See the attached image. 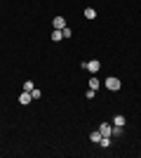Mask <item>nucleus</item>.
Instances as JSON below:
<instances>
[{"label": "nucleus", "mask_w": 141, "mask_h": 158, "mask_svg": "<svg viewBox=\"0 0 141 158\" xmlns=\"http://www.w3.org/2000/svg\"><path fill=\"white\" fill-rule=\"evenodd\" d=\"M52 40H54V43H59V40H64V33H61L59 28H54V31H52Z\"/></svg>", "instance_id": "8"}, {"label": "nucleus", "mask_w": 141, "mask_h": 158, "mask_svg": "<svg viewBox=\"0 0 141 158\" xmlns=\"http://www.w3.org/2000/svg\"><path fill=\"white\" fill-rule=\"evenodd\" d=\"M31 102H33V94L24 90V92L19 94V104H24V106H26V104H31Z\"/></svg>", "instance_id": "4"}, {"label": "nucleus", "mask_w": 141, "mask_h": 158, "mask_svg": "<svg viewBox=\"0 0 141 158\" xmlns=\"http://www.w3.org/2000/svg\"><path fill=\"white\" fill-rule=\"evenodd\" d=\"M52 26H54V28H59V31H61V28H66V19H64V17H54Z\"/></svg>", "instance_id": "5"}, {"label": "nucleus", "mask_w": 141, "mask_h": 158, "mask_svg": "<svg viewBox=\"0 0 141 158\" xmlns=\"http://www.w3.org/2000/svg\"><path fill=\"white\" fill-rule=\"evenodd\" d=\"M125 123H127V120H125V116H115V118H113V125H120V127H125Z\"/></svg>", "instance_id": "10"}, {"label": "nucleus", "mask_w": 141, "mask_h": 158, "mask_svg": "<svg viewBox=\"0 0 141 158\" xmlns=\"http://www.w3.org/2000/svg\"><path fill=\"white\" fill-rule=\"evenodd\" d=\"M89 139H92L94 144H99V142H101V132L99 130H96V132H89Z\"/></svg>", "instance_id": "9"}, {"label": "nucleus", "mask_w": 141, "mask_h": 158, "mask_svg": "<svg viewBox=\"0 0 141 158\" xmlns=\"http://www.w3.org/2000/svg\"><path fill=\"white\" fill-rule=\"evenodd\" d=\"M85 97H87V99H94V97H96V90H92V87H89V90H87V94H85Z\"/></svg>", "instance_id": "15"}, {"label": "nucleus", "mask_w": 141, "mask_h": 158, "mask_svg": "<svg viewBox=\"0 0 141 158\" xmlns=\"http://www.w3.org/2000/svg\"><path fill=\"white\" fill-rule=\"evenodd\" d=\"M89 87H92V90H99V87H101V80L96 78V76H89Z\"/></svg>", "instance_id": "6"}, {"label": "nucleus", "mask_w": 141, "mask_h": 158, "mask_svg": "<svg viewBox=\"0 0 141 158\" xmlns=\"http://www.w3.org/2000/svg\"><path fill=\"white\" fill-rule=\"evenodd\" d=\"M85 17H87V19H96V10H94V7H87V10H85Z\"/></svg>", "instance_id": "11"}, {"label": "nucleus", "mask_w": 141, "mask_h": 158, "mask_svg": "<svg viewBox=\"0 0 141 158\" xmlns=\"http://www.w3.org/2000/svg\"><path fill=\"white\" fill-rule=\"evenodd\" d=\"M122 135H125V127L113 125V132H111V137H122Z\"/></svg>", "instance_id": "7"}, {"label": "nucleus", "mask_w": 141, "mask_h": 158, "mask_svg": "<svg viewBox=\"0 0 141 158\" xmlns=\"http://www.w3.org/2000/svg\"><path fill=\"white\" fill-rule=\"evenodd\" d=\"M101 146H104V149H108V146H111V137H101V142H99Z\"/></svg>", "instance_id": "13"}, {"label": "nucleus", "mask_w": 141, "mask_h": 158, "mask_svg": "<svg viewBox=\"0 0 141 158\" xmlns=\"http://www.w3.org/2000/svg\"><path fill=\"white\" fill-rule=\"evenodd\" d=\"M104 85H106V90H120L122 87V83H120V78H115V76H108L106 80H104Z\"/></svg>", "instance_id": "2"}, {"label": "nucleus", "mask_w": 141, "mask_h": 158, "mask_svg": "<svg viewBox=\"0 0 141 158\" xmlns=\"http://www.w3.org/2000/svg\"><path fill=\"white\" fill-rule=\"evenodd\" d=\"M99 132H101V137H111L113 125H111V123H101V125H99Z\"/></svg>", "instance_id": "3"}, {"label": "nucleus", "mask_w": 141, "mask_h": 158, "mask_svg": "<svg viewBox=\"0 0 141 158\" xmlns=\"http://www.w3.org/2000/svg\"><path fill=\"white\" fill-rule=\"evenodd\" d=\"M33 80H26V83H24V90H26V92H33Z\"/></svg>", "instance_id": "12"}, {"label": "nucleus", "mask_w": 141, "mask_h": 158, "mask_svg": "<svg viewBox=\"0 0 141 158\" xmlns=\"http://www.w3.org/2000/svg\"><path fill=\"white\" fill-rule=\"evenodd\" d=\"M61 33H64V38H71V33H73V31H71V26H66V28H61Z\"/></svg>", "instance_id": "14"}, {"label": "nucleus", "mask_w": 141, "mask_h": 158, "mask_svg": "<svg viewBox=\"0 0 141 158\" xmlns=\"http://www.w3.org/2000/svg\"><path fill=\"white\" fill-rule=\"evenodd\" d=\"M31 94H33V99H40L42 97V92L38 90V87H33V92H31Z\"/></svg>", "instance_id": "16"}, {"label": "nucleus", "mask_w": 141, "mask_h": 158, "mask_svg": "<svg viewBox=\"0 0 141 158\" xmlns=\"http://www.w3.org/2000/svg\"><path fill=\"white\" fill-rule=\"evenodd\" d=\"M82 69L85 71H89V73H99V69H101V61L99 59H89V61H82Z\"/></svg>", "instance_id": "1"}]
</instances>
